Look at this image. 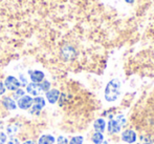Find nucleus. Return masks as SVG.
<instances>
[{
	"label": "nucleus",
	"mask_w": 154,
	"mask_h": 144,
	"mask_svg": "<svg viewBox=\"0 0 154 144\" xmlns=\"http://www.w3.org/2000/svg\"><path fill=\"white\" fill-rule=\"evenodd\" d=\"M20 79H21V81H22L23 85H25V84H26V82H27V80L25 79L24 76H23V75H20Z\"/></svg>",
	"instance_id": "obj_24"
},
{
	"label": "nucleus",
	"mask_w": 154,
	"mask_h": 144,
	"mask_svg": "<svg viewBox=\"0 0 154 144\" xmlns=\"http://www.w3.org/2000/svg\"><path fill=\"white\" fill-rule=\"evenodd\" d=\"M23 96H24V91H23V89H20V88L15 91V93L13 94V97H14V99H16V100H19L20 98H22Z\"/></svg>",
	"instance_id": "obj_16"
},
{
	"label": "nucleus",
	"mask_w": 154,
	"mask_h": 144,
	"mask_svg": "<svg viewBox=\"0 0 154 144\" xmlns=\"http://www.w3.org/2000/svg\"><path fill=\"white\" fill-rule=\"evenodd\" d=\"M137 136H136V133L133 130H126L123 132L122 134V140L126 143H135Z\"/></svg>",
	"instance_id": "obj_4"
},
{
	"label": "nucleus",
	"mask_w": 154,
	"mask_h": 144,
	"mask_svg": "<svg viewBox=\"0 0 154 144\" xmlns=\"http://www.w3.org/2000/svg\"><path fill=\"white\" fill-rule=\"evenodd\" d=\"M6 141V135L4 133H0V143L3 144Z\"/></svg>",
	"instance_id": "obj_22"
},
{
	"label": "nucleus",
	"mask_w": 154,
	"mask_h": 144,
	"mask_svg": "<svg viewBox=\"0 0 154 144\" xmlns=\"http://www.w3.org/2000/svg\"><path fill=\"white\" fill-rule=\"evenodd\" d=\"M29 76L34 83H41L44 80V73L41 71H29Z\"/></svg>",
	"instance_id": "obj_9"
},
{
	"label": "nucleus",
	"mask_w": 154,
	"mask_h": 144,
	"mask_svg": "<svg viewBox=\"0 0 154 144\" xmlns=\"http://www.w3.org/2000/svg\"><path fill=\"white\" fill-rule=\"evenodd\" d=\"M4 93H5V86L2 82H0V96L3 95Z\"/></svg>",
	"instance_id": "obj_23"
},
{
	"label": "nucleus",
	"mask_w": 154,
	"mask_h": 144,
	"mask_svg": "<svg viewBox=\"0 0 154 144\" xmlns=\"http://www.w3.org/2000/svg\"><path fill=\"white\" fill-rule=\"evenodd\" d=\"M32 105V98L31 96H23L18 100V106L21 110H29Z\"/></svg>",
	"instance_id": "obj_5"
},
{
	"label": "nucleus",
	"mask_w": 154,
	"mask_h": 144,
	"mask_svg": "<svg viewBox=\"0 0 154 144\" xmlns=\"http://www.w3.org/2000/svg\"><path fill=\"white\" fill-rule=\"evenodd\" d=\"M57 143L58 144H68V140H67L65 137L60 136V137H58V139H57Z\"/></svg>",
	"instance_id": "obj_19"
},
{
	"label": "nucleus",
	"mask_w": 154,
	"mask_h": 144,
	"mask_svg": "<svg viewBox=\"0 0 154 144\" xmlns=\"http://www.w3.org/2000/svg\"><path fill=\"white\" fill-rule=\"evenodd\" d=\"M60 97V91H58V89H49V91H46V98L47 100H48L49 103L54 104L56 103V102L58 101V99H59Z\"/></svg>",
	"instance_id": "obj_8"
},
{
	"label": "nucleus",
	"mask_w": 154,
	"mask_h": 144,
	"mask_svg": "<svg viewBox=\"0 0 154 144\" xmlns=\"http://www.w3.org/2000/svg\"><path fill=\"white\" fill-rule=\"evenodd\" d=\"M2 105L6 108L8 110H14L15 108L17 107L16 102L10 97H4L3 100H2Z\"/></svg>",
	"instance_id": "obj_11"
},
{
	"label": "nucleus",
	"mask_w": 154,
	"mask_h": 144,
	"mask_svg": "<svg viewBox=\"0 0 154 144\" xmlns=\"http://www.w3.org/2000/svg\"><path fill=\"white\" fill-rule=\"evenodd\" d=\"M23 144H37L35 141H32V140H29V141H25V142H23Z\"/></svg>",
	"instance_id": "obj_25"
},
{
	"label": "nucleus",
	"mask_w": 154,
	"mask_h": 144,
	"mask_svg": "<svg viewBox=\"0 0 154 144\" xmlns=\"http://www.w3.org/2000/svg\"><path fill=\"white\" fill-rule=\"evenodd\" d=\"M83 141H84V139L82 136H75L70 139L68 144H83Z\"/></svg>",
	"instance_id": "obj_14"
},
{
	"label": "nucleus",
	"mask_w": 154,
	"mask_h": 144,
	"mask_svg": "<svg viewBox=\"0 0 154 144\" xmlns=\"http://www.w3.org/2000/svg\"><path fill=\"white\" fill-rule=\"evenodd\" d=\"M40 86H41L42 91H49V88H51V83H49L48 81H46V80H43V81L40 83Z\"/></svg>",
	"instance_id": "obj_17"
},
{
	"label": "nucleus",
	"mask_w": 154,
	"mask_h": 144,
	"mask_svg": "<svg viewBox=\"0 0 154 144\" xmlns=\"http://www.w3.org/2000/svg\"><path fill=\"white\" fill-rule=\"evenodd\" d=\"M0 144H2V143H0Z\"/></svg>",
	"instance_id": "obj_27"
},
{
	"label": "nucleus",
	"mask_w": 154,
	"mask_h": 144,
	"mask_svg": "<svg viewBox=\"0 0 154 144\" xmlns=\"http://www.w3.org/2000/svg\"><path fill=\"white\" fill-rule=\"evenodd\" d=\"M56 141L55 137H53L51 135H43L42 137H40L39 139V144H54Z\"/></svg>",
	"instance_id": "obj_12"
},
{
	"label": "nucleus",
	"mask_w": 154,
	"mask_h": 144,
	"mask_svg": "<svg viewBox=\"0 0 154 144\" xmlns=\"http://www.w3.org/2000/svg\"><path fill=\"white\" fill-rule=\"evenodd\" d=\"M17 132H18V127H17L16 125H10L6 128V133L12 137L14 136L15 134H17Z\"/></svg>",
	"instance_id": "obj_15"
},
{
	"label": "nucleus",
	"mask_w": 154,
	"mask_h": 144,
	"mask_svg": "<svg viewBox=\"0 0 154 144\" xmlns=\"http://www.w3.org/2000/svg\"><path fill=\"white\" fill-rule=\"evenodd\" d=\"M91 140H92V142L94 144H102L104 142L103 134H102V133H97V132H95L94 134L92 135Z\"/></svg>",
	"instance_id": "obj_13"
},
{
	"label": "nucleus",
	"mask_w": 154,
	"mask_h": 144,
	"mask_svg": "<svg viewBox=\"0 0 154 144\" xmlns=\"http://www.w3.org/2000/svg\"><path fill=\"white\" fill-rule=\"evenodd\" d=\"M8 144H19V140L15 137H11L10 140L8 141Z\"/></svg>",
	"instance_id": "obj_21"
},
{
	"label": "nucleus",
	"mask_w": 154,
	"mask_h": 144,
	"mask_svg": "<svg viewBox=\"0 0 154 144\" xmlns=\"http://www.w3.org/2000/svg\"><path fill=\"white\" fill-rule=\"evenodd\" d=\"M122 130V126L118 123L116 119H111L108 122V126H107V130L110 133V134H118V133L121 132Z\"/></svg>",
	"instance_id": "obj_6"
},
{
	"label": "nucleus",
	"mask_w": 154,
	"mask_h": 144,
	"mask_svg": "<svg viewBox=\"0 0 154 144\" xmlns=\"http://www.w3.org/2000/svg\"><path fill=\"white\" fill-rule=\"evenodd\" d=\"M32 108L31 110V113L32 114H35V113H39L41 112L43 107L45 106V100L43 97H36L35 99H32Z\"/></svg>",
	"instance_id": "obj_3"
},
{
	"label": "nucleus",
	"mask_w": 154,
	"mask_h": 144,
	"mask_svg": "<svg viewBox=\"0 0 154 144\" xmlns=\"http://www.w3.org/2000/svg\"><path fill=\"white\" fill-rule=\"evenodd\" d=\"M26 91L29 94H31L32 96H37V97H38V95H40L41 93H43L42 89H41L40 83H34V82L29 83V85L26 86Z\"/></svg>",
	"instance_id": "obj_7"
},
{
	"label": "nucleus",
	"mask_w": 154,
	"mask_h": 144,
	"mask_svg": "<svg viewBox=\"0 0 154 144\" xmlns=\"http://www.w3.org/2000/svg\"><path fill=\"white\" fill-rule=\"evenodd\" d=\"M1 128H2V123L0 122V130H1Z\"/></svg>",
	"instance_id": "obj_26"
},
{
	"label": "nucleus",
	"mask_w": 154,
	"mask_h": 144,
	"mask_svg": "<svg viewBox=\"0 0 154 144\" xmlns=\"http://www.w3.org/2000/svg\"><path fill=\"white\" fill-rule=\"evenodd\" d=\"M4 86L8 89V91H17L20 86V82L17 78L14 76H8L4 81Z\"/></svg>",
	"instance_id": "obj_2"
},
{
	"label": "nucleus",
	"mask_w": 154,
	"mask_h": 144,
	"mask_svg": "<svg viewBox=\"0 0 154 144\" xmlns=\"http://www.w3.org/2000/svg\"><path fill=\"white\" fill-rule=\"evenodd\" d=\"M93 127H94V130L97 133H102L103 134L106 130V122L104 119L100 118V119L95 120L94 123H93Z\"/></svg>",
	"instance_id": "obj_10"
},
{
	"label": "nucleus",
	"mask_w": 154,
	"mask_h": 144,
	"mask_svg": "<svg viewBox=\"0 0 154 144\" xmlns=\"http://www.w3.org/2000/svg\"><path fill=\"white\" fill-rule=\"evenodd\" d=\"M140 140L143 141V143L144 144H152V140L150 139V137L142 136L140 137Z\"/></svg>",
	"instance_id": "obj_20"
},
{
	"label": "nucleus",
	"mask_w": 154,
	"mask_h": 144,
	"mask_svg": "<svg viewBox=\"0 0 154 144\" xmlns=\"http://www.w3.org/2000/svg\"><path fill=\"white\" fill-rule=\"evenodd\" d=\"M120 86L121 84L119 80H111L106 86L105 99L109 102H112L118 99L119 95H120Z\"/></svg>",
	"instance_id": "obj_1"
},
{
	"label": "nucleus",
	"mask_w": 154,
	"mask_h": 144,
	"mask_svg": "<svg viewBox=\"0 0 154 144\" xmlns=\"http://www.w3.org/2000/svg\"><path fill=\"white\" fill-rule=\"evenodd\" d=\"M116 120L118 121V123L120 124L121 126H125V124H126V119H125V117H124L123 115H119L118 117L116 118Z\"/></svg>",
	"instance_id": "obj_18"
}]
</instances>
